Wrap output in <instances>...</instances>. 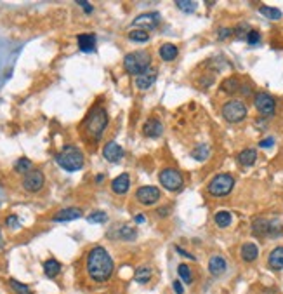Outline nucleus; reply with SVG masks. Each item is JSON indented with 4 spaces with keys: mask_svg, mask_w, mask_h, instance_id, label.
<instances>
[{
    "mask_svg": "<svg viewBox=\"0 0 283 294\" xmlns=\"http://www.w3.org/2000/svg\"><path fill=\"white\" fill-rule=\"evenodd\" d=\"M85 268L89 277L94 280V282L103 284L112 279L115 265L110 253L106 251L104 247H101V245H96V247H92L89 254H87Z\"/></svg>",
    "mask_w": 283,
    "mask_h": 294,
    "instance_id": "nucleus-1",
    "label": "nucleus"
},
{
    "mask_svg": "<svg viewBox=\"0 0 283 294\" xmlns=\"http://www.w3.org/2000/svg\"><path fill=\"white\" fill-rule=\"evenodd\" d=\"M83 127H85V133L89 138H92L94 141H99L104 129L108 127V112L103 107H94L89 112V115L85 117Z\"/></svg>",
    "mask_w": 283,
    "mask_h": 294,
    "instance_id": "nucleus-2",
    "label": "nucleus"
},
{
    "mask_svg": "<svg viewBox=\"0 0 283 294\" xmlns=\"http://www.w3.org/2000/svg\"><path fill=\"white\" fill-rule=\"evenodd\" d=\"M56 162L61 169L68 171V173H75V171H80L83 167L85 157H83V153L77 146L66 144L63 150L56 155Z\"/></svg>",
    "mask_w": 283,
    "mask_h": 294,
    "instance_id": "nucleus-3",
    "label": "nucleus"
},
{
    "mask_svg": "<svg viewBox=\"0 0 283 294\" xmlns=\"http://www.w3.org/2000/svg\"><path fill=\"white\" fill-rule=\"evenodd\" d=\"M123 68L129 75H141L151 68V54L148 51H136L123 58Z\"/></svg>",
    "mask_w": 283,
    "mask_h": 294,
    "instance_id": "nucleus-4",
    "label": "nucleus"
},
{
    "mask_svg": "<svg viewBox=\"0 0 283 294\" xmlns=\"http://www.w3.org/2000/svg\"><path fill=\"white\" fill-rule=\"evenodd\" d=\"M233 186H235V178L231 174H217L209 183L207 190L212 197H226L231 194Z\"/></svg>",
    "mask_w": 283,
    "mask_h": 294,
    "instance_id": "nucleus-5",
    "label": "nucleus"
},
{
    "mask_svg": "<svg viewBox=\"0 0 283 294\" xmlns=\"http://www.w3.org/2000/svg\"><path fill=\"white\" fill-rule=\"evenodd\" d=\"M223 117L229 124H238L247 117V104L240 99H229L223 104Z\"/></svg>",
    "mask_w": 283,
    "mask_h": 294,
    "instance_id": "nucleus-6",
    "label": "nucleus"
},
{
    "mask_svg": "<svg viewBox=\"0 0 283 294\" xmlns=\"http://www.w3.org/2000/svg\"><path fill=\"white\" fill-rule=\"evenodd\" d=\"M158 179H160V185L169 192H179L181 188L184 186L183 174H181L178 169H172V167L162 169L160 174H158Z\"/></svg>",
    "mask_w": 283,
    "mask_h": 294,
    "instance_id": "nucleus-7",
    "label": "nucleus"
},
{
    "mask_svg": "<svg viewBox=\"0 0 283 294\" xmlns=\"http://www.w3.org/2000/svg\"><path fill=\"white\" fill-rule=\"evenodd\" d=\"M254 107L255 110L260 113V115L268 117V115H273L276 110V101L273 96H269L268 93H257L254 98Z\"/></svg>",
    "mask_w": 283,
    "mask_h": 294,
    "instance_id": "nucleus-8",
    "label": "nucleus"
},
{
    "mask_svg": "<svg viewBox=\"0 0 283 294\" xmlns=\"http://www.w3.org/2000/svg\"><path fill=\"white\" fill-rule=\"evenodd\" d=\"M43 183H46V178H43V173L38 169L30 171L28 174H25L23 179V188L30 194H37L43 188Z\"/></svg>",
    "mask_w": 283,
    "mask_h": 294,
    "instance_id": "nucleus-9",
    "label": "nucleus"
},
{
    "mask_svg": "<svg viewBox=\"0 0 283 294\" xmlns=\"http://www.w3.org/2000/svg\"><path fill=\"white\" fill-rule=\"evenodd\" d=\"M162 21V16L160 12H144V14H139L138 17H134V21H132V25L136 26V28H141V30H155L158 25H160Z\"/></svg>",
    "mask_w": 283,
    "mask_h": 294,
    "instance_id": "nucleus-10",
    "label": "nucleus"
},
{
    "mask_svg": "<svg viewBox=\"0 0 283 294\" xmlns=\"http://www.w3.org/2000/svg\"><path fill=\"white\" fill-rule=\"evenodd\" d=\"M136 199L143 205H153L160 200V190L157 186H141L136 192Z\"/></svg>",
    "mask_w": 283,
    "mask_h": 294,
    "instance_id": "nucleus-11",
    "label": "nucleus"
},
{
    "mask_svg": "<svg viewBox=\"0 0 283 294\" xmlns=\"http://www.w3.org/2000/svg\"><path fill=\"white\" fill-rule=\"evenodd\" d=\"M123 155H125V152L117 141H108L103 146V157L112 164H118L123 159Z\"/></svg>",
    "mask_w": 283,
    "mask_h": 294,
    "instance_id": "nucleus-12",
    "label": "nucleus"
},
{
    "mask_svg": "<svg viewBox=\"0 0 283 294\" xmlns=\"http://www.w3.org/2000/svg\"><path fill=\"white\" fill-rule=\"evenodd\" d=\"M110 239H118V240H134L138 237V232L136 228H132L129 225H117L110 230L108 234Z\"/></svg>",
    "mask_w": 283,
    "mask_h": 294,
    "instance_id": "nucleus-13",
    "label": "nucleus"
},
{
    "mask_svg": "<svg viewBox=\"0 0 283 294\" xmlns=\"http://www.w3.org/2000/svg\"><path fill=\"white\" fill-rule=\"evenodd\" d=\"M157 75H158V70L155 68V67L148 68L144 73L138 75V77H136V86H138V89L148 91L149 87H153V84L157 82Z\"/></svg>",
    "mask_w": 283,
    "mask_h": 294,
    "instance_id": "nucleus-14",
    "label": "nucleus"
},
{
    "mask_svg": "<svg viewBox=\"0 0 283 294\" xmlns=\"http://www.w3.org/2000/svg\"><path fill=\"white\" fill-rule=\"evenodd\" d=\"M82 216H83L82 209H78V207H66V209L57 211L52 219H54L56 223H66V221H73V219H78V218H82Z\"/></svg>",
    "mask_w": 283,
    "mask_h": 294,
    "instance_id": "nucleus-15",
    "label": "nucleus"
},
{
    "mask_svg": "<svg viewBox=\"0 0 283 294\" xmlns=\"http://www.w3.org/2000/svg\"><path fill=\"white\" fill-rule=\"evenodd\" d=\"M163 133V125L162 122L158 120V118H149V120L144 122L143 125V134L146 136V138H160Z\"/></svg>",
    "mask_w": 283,
    "mask_h": 294,
    "instance_id": "nucleus-16",
    "label": "nucleus"
},
{
    "mask_svg": "<svg viewBox=\"0 0 283 294\" xmlns=\"http://www.w3.org/2000/svg\"><path fill=\"white\" fill-rule=\"evenodd\" d=\"M129 186H130V178L127 173H122L120 176H117L112 181V190L117 195H125L129 192Z\"/></svg>",
    "mask_w": 283,
    "mask_h": 294,
    "instance_id": "nucleus-17",
    "label": "nucleus"
},
{
    "mask_svg": "<svg viewBox=\"0 0 283 294\" xmlns=\"http://www.w3.org/2000/svg\"><path fill=\"white\" fill-rule=\"evenodd\" d=\"M78 49L82 52H94L96 51V35L92 33H80L77 37Z\"/></svg>",
    "mask_w": 283,
    "mask_h": 294,
    "instance_id": "nucleus-18",
    "label": "nucleus"
},
{
    "mask_svg": "<svg viewBox=\"0 0 283 294\" xmlns=\"http://www.w3.org/2000/svg\"><path fill=\"white\" fill-rule=\"evenodd\" d=\"M268 265L271 270H283V245L275 247L268 256Z\"/></svg>",
    "mask_w": 283,
    "mask_h": 294,
    "instance_id": "nucleus-19",
    "label": "nucleus"
},
{
    "mask_svg": "<svg viewBox=\"0 0 283 294\" xmlns=\"http://www.w3.org/2000/svg\"><path fill=\"white\" fill-rule=\"evenodd\" d=\"M240 256H242V260L245 261V263L255 261V260H257V256H259V247L254 242L243 244L242 245V251H240Z\"/></svg>",
    "mask_w": 283,
    "mask_h": 294,
    "instance_id": "nucleus-20",
    "label": "nucleus"
},
{
    "mask_svg": "<svg viewBox=\"0 0 283 294\" xmlns=\"http://www.w3.org/2000/svg\"><path fill=\"white\" fill-rule=\"evenodd\" d=\"M209 271L214 277H219L226 271V260L223 256H212L209 261Z\"/></svg>",
    "mask_w": 283,
    "mask_h": 294,
    "instance_id": "nucleus-21",
    "label": "nucleus"
},
{
    "mask_svg": "<svg viewBox=\"0 0 283 294\" xmlns=\"http://www.w3.org/2000/svg\"><path fill=\"white\" fill-rule=\"evenodd\" d=\"M178 54H179V49L174 44H163V46H160V49H158V56H160L163 61H174L178 58Z\"/></svg>",
    "mask_w": 283,
    "mask_h": 294,
    "instance_id": "nucleus-22",
    "label": "nucleus"
},
{
    "mask_svg": "<svg viewBox=\"0 0 283 294\" xmlns=\"http://www.w3.org/2000/svg\"><path fill=\"white\" fill-rule=\"evenodd\" d=\"M255 160H257V152H255L254 148H245V150L238 153V162H240L242 165H245V167L254 165Z\"/></svg>",
    "mask_w": 283,
    "mask_h": 294,
    "instance_id": "nucleus-23",
    "label": "nucleus"
},
{
    "mask_svg": "<svg viewBox=\"0 0 283 294\" xmlns=\"http://www.w3.org/2000/svg\"><path fill=\"white\" fill-rule=\"evenodd\" d=\"M151 277H153V270H151V266H148V265L139 266V268L134 271V280L138 284H148L149 280H151Z\"/></svg>",
    "mask_w": 283,
    "mask_h": 294,
    "instance_id": "nucleus-24",
    "label": "nucleus"
},
{
    "mask_svg": "<svg viewBox=\"0 0 283 294\" xmlns=\"http://www.w3.org/2000/svg\"><path fill=\"white\" fill-rule=\"evenodd\" d=\"M240 89H242V84L236 77H228L226 80L223 82V86H221V91H224L226 94H236L240 93Z\"/></svg>",
    "mask_w": 283,
    "mask_h": 294,
    "instance_id": "nucleus-25",
    "label": "nucleus"
},
{
    "mask_svg": "<svg viewBox=\"0 0 283 294\" xmlns=\"http://www.w3.org/2000/svg\"><path fill=\"white\" fill-rule=\"evenodd\" d=\"M43 274L47 275L49 279H54L61 274V263L57 260H47L43 263Z\"/></svg>",
    "mask_w": 283,
    "mask_h": 294,
    "instance_id": "nucleus-26",
    "label": "nucleus"
},
{
    "mask_svg": "<svg viewBox=\"0 0 283 294\" xmlns=\"http://www.w3.org/2000/svg\"><path fill=\"white\" fill-rule=\"evenodd\" d=\"M214 221L219 228H228L233 223V214L228 213V211H219L214 216Z\"/></svg>",
    "mask_w": 283,
    "mask_h": 294,
    "instance_id": "nucleus-27",
    "label": "nucleus"
},
{
    "mask_svg": "<svg viewBox=\"0 0 283 294\" xmlns=\"http://www.w3.org/2000/svg\"><path fill=\"white\" fill-rule=\"evenodd\" d=\"M209 155H210V146H209V144H198L197 148H193V150H191V157L198 162L207 160V159H209Z\"/></svg>",
    "mask_w": 283,
    "mask_h": 294,
    "instance_id": "nucleus-28",
    "label": "nucleus"
},
{
    "mask_svg": "<svg viewBox=\"0 0 283 294\" xmlns=\"http://www.w3.org/2000/svg\"><path fill=\"white\" fill-rule=\"evenodd\" d=\"M32 160L28 159V157H21V159H17L16 160V164H14V171L16 173H19V174H28L30 171H32Z\"/></svg>",
    "mask_w": 283,
    "mask_h": 294,
    "instance_id": "nucleus-29",
    "label": "nucleus"
},
{
    "mask_svg": "<svg viewBox=\"0 0 283 294\" xmlns=\"http://www.w3.org/2000/svg\"><path fill=\"white\" fill-rule=\"evenodd\" d=\"M178 274H179V277H181V280H183L184 284H191L193 282V271H191V268L186 265V263H181V265L178 266Z\"/></svg>",
    "mask_w": 283,
    "mask_h": 294,
    "instance_id": "nucleus-30",
    "label": "nucleus"
},
{
    "mask_svg": "<svg viewBox=\"0 0 283 294\" xmlns=\"http://www.w3.org/2000/svg\"><path fill=\"white\" fill-rule=\"evenodd\" d=\"M129 38L132 42H139V44H146L149 40V33L146 30H141V28H136L129 32Z\"/></svg>",
    "mask_w": 283,
    "mask_h": 294,
    "instance_id": "nucleus-31",
    "label": "nucleus"
},
{
    "mask_svg": "<svg viewBox=\"0 0 283 294\" xmlns=\"http://www.w3.org/2000/svg\"><path fill=\"white\" fill-rule=\"evenodd\" d=\"M106 219H108V214L104 211H94V213H91L87 216V221L91 225H103V223H106Z\"/></svg>",
    "mask_w": 283,
    "mask_h": 294,
    "instance_id": "nucleus-32",
    "label": "nucleus"
},
{
    "mask_svg": "<svg viewBox=\"0 0 283 294\" xmlns=\"http://www.w3.org/2000/svg\"><path fill=\"white\" fill-rule=\"evenodd\" d=\"M259 12H260L263 16L269 17V19H280V17H281V11H280V9H276V7L260 6V7H259Z\"/></svg>",
    "mask_w": 283,
    "mask_h": 294,
    "instance_id": "nucleus-33",
    "label": "nucleus"
},
{
    "mask_svg": "<svg viewBox=\"0 0 283 294\" xmlns=\"http://www.w3.org/2000/svg\"><path fill=\"white\" fill-rule=\"evenodd\" d=\"M9 286H11V289H12V291H14L16 294H33L32 291H30V287L26 286V284L19 282V280H16V279L9 280Z\"/></svg>",
    "mask_w": 283,
    "mask_h": 294,
    "instance_id": "nucleus-34",
    "label": "nucleus"
},
{
    "mask_svg": "<svg viewBox=\"0 0 283 294\" xmlns=\"http://www.w3.org/2000/svg\"><path fill=\"white\" fill-rule=\"evenodd\" d=\"M176 7L181 9L183 12H186V14H189V12L197 11V2H194V0H178V2H176Z\"/></svg>",
    "mask_w": 283,
    "mask_h": 294,
    "instance_id": "nucleus-35",
    "label": "nucleus"
},
{
    "mask_svg": "<svg viewBox=\"0 0 283 294\" xmlns=\"http://www.w3.org/2000/svg\"><path fill=\"white\" fill-rule=\"evenodd\" d=\"M247 42L250 44V46H255V44L260 42V33L257 30H250L249 33H247Z\"/></svg>",
    "mask_w": 283,
    "mask_h": 294,
    "instance_id": "nucleus-36",
    "label": "nucleus"
},
{
    "mask_svg": "<svg viewBox=\"0 0 283 294\" xmlns=\"http://www.w3.org/2000/svg\"><path fill=\"white\" fill-rule=\"evenodd\" d=\"M6 225H7V228L16 230V228H19V218H17L16 214H11V216L6 218Z\"/></svg>",
    "mask_w": 283,
    "mask_h": 294,
    "instance_id": "nucleus-37",
    "label": "nucleus"
},
{
    "mask_svg": "<svg viewBox=\"0 0 283 294\" xmlns=\"http://www.w3.org/2000/svg\"><path fill=\"white\" fill-rule=\"evenodd\" d=\"M77 6H80V7L83 9V12H85V14H92V12H94V6H92V4H89V2H85V0H78Z\"/></svg>",
    "mask_w": 283,
    "mask_h": 294,
    "instance_id": "nucleus-38",
    "label": "nucleus"
},
{
    "mask_svg": "<svg viewBox=\"0 0 283 294\" xmlns=\"http://www.w3.org/2000/svg\"><path fill=\"white\" fill-rule=\"evenodd\" d=\"M250 32V28H249V26H247L245 23H242L240 26H238V28L235 30V33L238 35V37H240V38H243V37H245L247 38V33H249Z\"/></svg>",
    "mask_w": 283,
    "mask_h": 294,
    "instance_id": "nucleus-39",
    "label": "nucleus"
},
{
    "mask_svg": "<svg viewBox=\"0 0 283 294\" xmlns=\"http://www.w3.org/2000/svg\"><path fill=\"white\" fill-rule=\"evenodd\" d=\"M233 33H235V30H231V28H221L219 30V38H221V40H224V38L231 37Z\"/></svg>",
    "mask_w": 283,
    "mask_h": 294,
    "instance_id": "nucleus-40",
    "label": "nucleus"
},
{
    "mask_svg": "<svg viewBox=\"0 0 283 294\" xmlns=\"http://www.w3.org/2000/svg\"><path fill=\"white\" fill-rule=\"evenodd\" d=\"M172 287H174L176 294H184V287H183V284H181V280H174V282H172Z\"/></svg>",
    "mask_w": 283,
    "mask_h": 294,
    "instance_id": "nucleus-41",
    "label": "nucleus"
},
{
    "mask_svg": "<svg viewBox=\"0 0 283 294\" xmlns=\"http://www.w3.org/2000/svg\"><path fill=\"white\" fill-rule=\"evenodd\" d=\"M273 144H275V139H273V138H266V139H263V141L259 143V146L260 148H271Z\"/></svg>",
    "mask_w": 283,
    "mask_h": 294,
    "instance_id": "nucleus-42",
    "label": "nucleus"
},
{
    "mask_svg": "<svg viewBox=\"0 0 283 294\" xmlns=\"http://www.w3.org/2000/svg\"><path fill=\"white\" fill-rule=\"evenodd\" d=\"M176 251H178L181 256H184V258H189V260H194V256L193 254H189L188 251H184L183 247H181V245H176Z\"/></svg>",
    "mask_w": 283,
    "mask_h": 294,
    "instance_id": "nucleus-43",
    "label": "nucleus"
},
{
    "mask_svg": "<svg viewBox=\"0 0 283 294\" xmlns=\"http://www.w3.org/2000/svg\"><path fill=\"white\" fill-rule=\"evenodd\" d=\"M134 221L138 223V225H143V223L146 221V216H144V214H138V216L134 218Z\"/></svg>",
    "mask_w": 283,
    "mask_h": 294,
    "instance_id": "nucleus-44",
    "label": "nucleus"
},
{
    "mask_svg": "<svg viewBox=\"0 0 283 294\" xmlns=\"http://www.w3.org/2000/svg\"><path fill=\"white\" fill-rule=\"evenodd\" d=\"M157 214H158V216H167V214H169V209H167V207H160V209H158L157 211Z\"/></svg>",
    "mask_w": 283,
    "mask_h": 294,
    "instance_id": "nucleus-45",
    "label": "nucleus"
},
{
    "mask_svg": "<svg viewBox=\"0 0 283 294\" xmlns=\"http://www.w3.org/2000/svg\"><path fill=\"white\" fill-rule=\"evenodd\" d=\"M104 179V174H97V178H96V183H101Z\"/></svg>",
    "mask_w": 283,
    "mask_h": 294,
    "instance_id": "nucleus-46",
    "label": "nucleus"
},
{
    "mask_svg": "<svg viewBox=\"0 0 283 294\" xmlns=\"http://www.w3.org/2000/svg\"><path fill=\"white\" fill-rule=\"evenodd\" d=\"M0 240H2V234H0Z\"/></svg>",
    "mask_w": 283,
    "mask_h": 294,
    "instance_id": "nucleus-47",
    "label": "nucleus"
}]
</instances>
